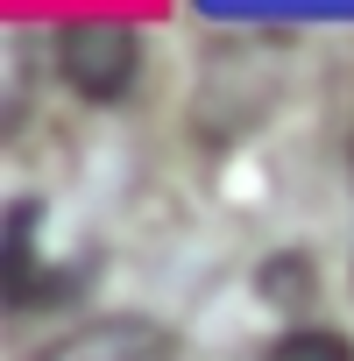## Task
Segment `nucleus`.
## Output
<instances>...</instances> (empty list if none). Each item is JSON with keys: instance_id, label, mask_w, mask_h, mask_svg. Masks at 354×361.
<instances>
[{"instance_id": "7ed1b4c3", "label": "nucleus", "mask_w": 354, "mask_h": 361, "mask_svg": "<svg viewBox=\"0 0 354 361\" xmlns=\"http://www.w3.org/2000/svg\"><path fill=\"white\" fill-rule=\"evenodd\" d=\"M262 361H354V347L340 333H326V326H305V333H283Z\"/></svg>"}, {"instance_id": "f257e3e1", "label": "nucleus", "mask_w": 354, "mask_h": 361, "mask_svg": "<svg viewBox=\"0 0 354 361\" xmlns=\"http://www.w3.org/2000/svg\"><path fill=\"white\" fill-rule=\"evenodd\" d=\"M135 64H142V36L128 22H106V15H85V22H64L57 29V71L85 92V99H121L135 85Z\"/></svg>"}, {"instance_id": "f03ea898", "label": "nucleus", "mask_w": 354, "mask_h": 361, "mask_svg": "<svg viewBox=\"0 0 354 361\" xmlns=\"http://www.w3.org/2000/svg\"><path fill=\"white\" fill-rule=\"evenodd\" d=\"M43 361H163V340L142 319H114V326H85L78 340L50 347Z\"/></svg>"}]
</instances>
